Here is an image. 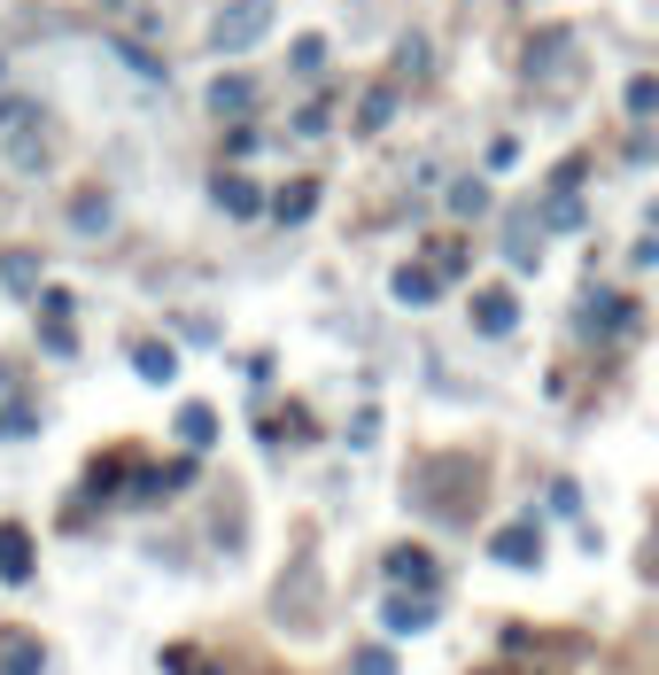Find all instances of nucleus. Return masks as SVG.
Masks as SVG:
<instances>
[{"instance_id":"nucleus-9","label":"nucleus","mask_w":659,"mask_h":675,"mask_svg":"<svg viewBox=\"0 0 659 675\" xmlns=\"http://www.w3.org/2000/svg\"><path fill=\"white\" fill-rule=\"evenodd\" d=\"M388 295L403 311H427V303H443V280H435V265H396L388 272Z\"/></svg>"},{"instance_id":"nucleus-16","label":"nucleus","mask_w":659,"mask_h":675,"mask_svg":"<svg viewBox=\"0 0 659 675\" xmlns=\"http://www.w3.org/2000/svg\"><path fill=\"white\" fill-rule=\"evenodd\" d=\"M264 210H272L280 225H303V218L318 210V179H287V187H280V202H264Z\"/></svg>"},{"instance_id":"nucleus-36","label":"nucleus","mask_w":659,"mask_h":675,"mask_svg":"<svg viewBox=\"0 0 659 675\" xmlns=\"http://www.w3.org/2000/svg\"><path fill=\"white\" fill-rule=\"evenodd\" d=\"M651 225H659V210H651Z\"/></svg>"},{"instance_id":"nucleus-22","label":"nucleus","mask_w":659,"mask_h":675,"mask_svg":"<svg viewBox=\"0 0 659 675\" xmlns=\"http://www.w3.org/2000/svg\"><path fill=\"white\" fill-rule=\"evenodd\" d=\"M543 225H551V233H582V202H574V195H551V202H543Z\"/></svg>"},{"instance_id":"nucleus-25","label":"nucleus","mask_w":659,"mask_h":675,"mask_svg":"<svg viewBox=\"0 0 659 675\" xmlns=\"http://www.w3.org/2000/svg\"><path fill=\"white\" fill-rule=\"evenodd\" d=\"M621 109H628V117H651V109H659V78H628Z\"/></svg>"},{"instance_id":"nucleus-10","label":"nucleus","mask_w":659,"mask_h":675,"mask_svg":"<svg viewBox=\"0 0 659 675\" xmlns=\"http://www.w3.org/2000/svg\"><path fill=\"white\" fill-rule=\"evenodd\" d=\"M125 358H132V373H140L148 388H172V373H179L172 342H155V334H140V342H125Z\"/></svg>"},{"instance_id":"nucleus-12","label":"nucleus","mask_w":659,"mask_h":675,"mask_svg":"<svg viewBox=\"0 0 659 675\" xmlns=\"http://www.w3.org/2000/svg\"><path fill=\"white\" fill-rule=\"evenodd\" d=\"M210 109H217V117H240V109H257V78H249V70H225L217 86H210Z\"/></svg>"},{"instance_id":"nucleus-3","label":"nucleus","mask_w":659,"mask_h":675,"mask_svg":"<svg viewBox=\"0 0 659 675\" xmlns=\"http://www.w3.org/2000/svg\"><path fill=\"white\" fill-rule=\"evenodd\" d=\"M380 582L388 590H427V598H443V559L427 544H388L380 551Z\"/></svg>"},{"instance_id":"nucleus-14","label":"nucleus","mask_w":659,"mask_h":675,"mask_svg":"<svg viewBox=\"0 0 659 675\" xmlns=\"http://www.w3.org/2000/svg\"><path fill=\"white\" fill-rule=\"evenodd\" d=\"M39 667H47V644L39 637H24V629L0 637V675H39Z\"/></svg>"},{"instance_id":"nucleus-35","label":"nucleus","mask_w":659,"mask_h":675,"mask_svg":"<svg viewBox=\"0 0 659 675\" xmlns=\"http://www.w3.org/2000/svg\"><path fill=\"white\" fill-rule=\"evenodd\" d=\"M202 675H225V667H202Z\"/></svg>"},{"instance_id":"nucleus-2","label":"nucleus","mask_w":659,"mask_h":675,"mask_svg":"<svg viewBox=\"0 0 659 675\" xmlns=\"http://www.w3.org/2000/svg\"><path fill=\"white\" fill-rule=\"evenodd\" d=\"M272 24H280L272 0H225L210 16V55H249L257 39H272Z\"/></svg>"},{"instance_id":"nucleus-30","label":"nucleus","mask_w":659,"mask_h":675,"mask_svg":"<svg viewBox=\"0 0 659 675\" xmlns=\"http://www.w3.org/2000/svg\"><path fill=\"white\" fill-rule=\"evenodd\" d=\"M257 148H264L257 125H233V132H225V155H233V163H240V155H257Z\"/></svg>"},{"instance_id":"nucleus-20","label":"nucleus","mask_w":659,"mask_h":675,"mask_svg":"<svg viewBox=\"0 0 659 675\" xmlns=\"http://www.w3.org/2000/svg\"><path fill=\"white\" fill-rule=\"evenodd\" d=\"M388 117H396V94H388V86H373V94L357 102V132L373 140V132H388Z\"/></svg>"},{"instance_id":"nucleus-17","label":"nucleus","mask_w":659,"mask_h":675,"mask_svg":"<svg viewBox=\"0 0 659 675\" xmlns=\"http://www.w3.org/2000/svg\"><path fill=\"white\" fill-rule=\"evenodd\" d=\"M172 428H179V443H187V451H210V443H217V411H210V404H179Z\"/></svg>"},{"instance_id":"nucleus-6","label":"nucleus","mask_w":659,"mask_h":675,"mask_svg":"<svg viewBox=\"0 0 659 675\" xmlns=\"http://www.w3.org/2000/svg\"><path fill=\"white\" fill-rule=\"evenodd\" d=\"M574 326L582 334H636V303L628 295H590L582 311H574Z\"/></svg>"},{"instance_id":"nucleus-7","label":"nucleus","mask_w":659,"mask_h":675,"mask_svg":"<svg viewBox=\"0 0 659 675\" xmlns=\"http://www.w3.org/2000/svg\"><path fill=\"white\" fill-rule=\"evenodd\" d=\"M513 326H520V295H513V288H481V295H473V334L497 342V334H513Z\"/></svg>"},{"instance_id":"nucleus-4","label":"nucleus","mask_w":659,"mask_h":675,"mask_svg":"<svg viewBox=\"0 0 659 675\" xmlns=\"http://www.w3.org/2000/svg\"><path fill=\"white\" fill-rule=\"evenodd\" d=\"M380 629H388V637L435 629V598H427V590H380Z\"/></svg>"},{"instance_id":"nucleus-24","label":"nucleus","mask_w":659,"mask_h":675,"mask_svg":"<svg viewBox=\"0 0 659 675\" xmlns=\"http://www.w3.org/2000/svg\"><path fill=\"white\" fill-rule=\"evenodd\" d=\"M481 210H489V187L481 179H458L450 187V218H481Z\"/></svg>"},{"instance_id":"nucleus-5","label":"nucleus","mask_w":659,"mask_h":675,"mask_svg":"<svg viewBox=\"0 0 659 675\" xmlns=\"http://www.w3.org/2000/svg\"><path fill=\"white\" fill-rule=\"evenodd\" d=\"M489 559H497V567H520V574H536V567H543V536H536L528 521H513V528H497V536H489Z\"/></svg>"},{"instance_id":"nucleus-13","label":"nucleus","mask_w":659,"mask_h":675,"mask_svg":"<svg viewBox=\"0 0 659 675\" xmlns=\"http://www.w3.org/2000/svg\"><path fill=\"white\" fill-rule=\"evenodd\" d=\"M109 225H117V202L102 187H86V195L70 202V233H109Z\"/></svg>"},{"instance_id":"nucleus-11","label":"nucleus","mask_w":659,"mask_h":675,"mask_svg":"<svg viewBox=\"0 0 659 675\" xmlns=\"http://www.w3.org/2000/svg\"><path fill=\"white\" fill-rule=\"evenodd\" d=\"M210 195H217L225 218H264V187H257V179H240V172H217Z\"/></svg>"},{"instance_id":"nucleus-21","label":"nucleus","mask_w":659,"mask_h":675,"mask_svg":"<svg viewBox=\"0 0 659 675\" xmlns=\"http://www.w3.org/2000/svg\"><path fill=\"white\" fill-rule=\"evenodd\" d=\"M287 70H295V78H318V70H326V39H318V32H303V39L287 47Z\"/></svg>"},{"instance_id":"nucleus-29","label":"nucleus","mask_w":659,"mask_h":675,"mask_svg":"<svg viewBox=\"0 0 659 675\" xmlns=\"http://www.w3.org/2000/svg\"><path fill=\"white\" fill-rule=\"evenodd\" d=\"M396 70H403V78H427V39H403V47H396Z\"/></svg>"},{"instance_id":"nucleus-32","label":"nucleus","mask_w":659,"mask_h":675,"mask_svg":"<svg viewBox=\"0 0 659 675\" xmlns=\"http://www.w3.org/2000/svg\"><path fill=\"white\" fill-rule=\"evenodd\" d=\"M373 435H380V419H373V411H357V419H350V451H373Z\"/></svg>"},{"instance_id":"nucleus-19","label":"nucleus","mask_w":659,"mask_h":675,"mask_svg":"<svg viewBox=\"0 0 659 675\" xmlns=\"http://www.w3.org/2000/svg\"><path fill=\"white\" fill-rule=\"evenodd\" d=\"M32 435H39V404H24V396L0 404V443H32Z\"/></svg>"},{"instance_id":"nucleus-8","label":"nucleus","mask_w":659,"mask_h":675,"mask_svg":"<svg viewBox=\"0 0 659 675\" xmlns=\"http://www.w3.org/2000/svg\"><path fill=\"white\" fill-rule=\"evenodd\" d=\"M32 574H39V559H32V528L0 521V582H9V590H24Z\"/></svg>"},{"instance_id":"nucleus-23","label":"nucleus","mask_w":659,"mask_h":675,"mask_svg":"<svg viewBox=\"0 0 659 675\" xmlns=\"http://www.w3.org/2000/svg\"><path fill=\"white\" fill-rule=\"evenodd\" d=\"M427 265H435V280H443V288L473 272V257H466V248H458V241H443V248H435V257H427Z\"/></svg>"},{"instance_id":"nucleus-26","label":"nucleus","mask_w":659,"mask_h":675,"mask_svg":"<svg viewBox=\"0 0 659 675\" xmlns=\"http://www.w3.org/2000/svg\"><path fill=\"white\" fill-rule=\"evenodd\" d=\"M558 47H566V32H536V39H528V55H520V62H528V78H543V62H551Z\"/></svg>"},{"instance_id":"nucleus-27","label":"nucleus","mask_w":659,"mask_h":675,"mask_svg":"<svg viewBox=\"0 0 659 675\" xmlns=\"http://www.w3.org/2000/svg\"><path fill=\"white\" fill-rule=\"evenodd\" d=\"M350 675H403V667H396V652H388V644H365V652L350 660Z\"/></svg>"},{"instance_id":"nucleus-33","label":"nucleus","mask_w":659,"mask_h":675,"mask_svg":"<svg viewBox=\"0 0 659 675\" xmlns=\"http://www.w3.org/2000/svg\"><path fill=\"white\" fill-rule=\"evenodd\" d=\"M520 163V140H489V172H513Z\"/></svg>"},{"instance_id":"nucleus-15","label":"nucleus","mask_w":659,"mask_h":675,"mask_svg":"<svg viewBox=\"0 0 659 675\" xmlns=\"http://www.w3.org/2000/svg\"><path fill=\"white\" fill-rule=\"evenodd\" d=\"M195 481V458H172V466H155V474H140V504H163V497H179Z\"/></svg>"},{"instance_id":"nucleus-1","label":"nucleus","mask_w":659,"mask_h":675,"mask_svg":"<svg viewBox=\"0 0 659 675\" xmlns=\"http://www.w3.org/2000/svg\"><path fill=\"white\" fill-rule=\"evenodd\" d=\"M0 163H9V172H24V179H39L47 163H55L47 109H39V102H24V94H9V102H0Z\"/></svg>"},{"instance_id":"nucleus-28","label":"nucleus","mask_w":659,"mask_h":675,"mask_svg":"<svg viewBox=\"0 0 659 675\" xmlns=\"http://www.w3.org/2000/svg\"><path fill=\"white\" fill-rule=\"evenodd\" d=\"M551 513H558V521H582V489H574V481H551Z\"/></svg>"},{"instance_id":"nucleus-34","label":"nucleus","mask_w":659,"mask_h":675,"mask_svg":"<svg viewBox=\"0 0 659 675\" xmlns=\"http://www.w3.org/2000/svg\"><path fill=\"white\" fill-rule=\"evenodd\" d=\"M187 667H195V652H187V644H172V652H163V675H187Z\"/></svg>"},{"instance_id":"nucleus-18","label":"nucleus","mask_w":659,"mask_h":675,"mask_svg":"<svg viewBox=\"0 0 659 675\" xmlns=\"http://www.w3.org/2000/svg\"><path fill=\"white\" fill-rule=\"evenodd\" d=\"M0 288H9V295H39V257H32V248L0 257Z\"/></svg>"},{"instance_id":"nucleus-31","label":"nucleus","mask_w":659,"mask_h":675,"mask_svg":"<svg viewBox=\"0 0 659 675\" xmlns=\"http://www.w3.org/2000/svg\"><path fill=\"white\" fill-rule=\"evenodd\" d=\"M326 132V102H310V109H295V140H318Z\"/></svg>"}]
</instances>
